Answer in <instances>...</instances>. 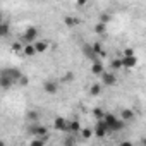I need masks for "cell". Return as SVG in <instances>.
<instances>
[{"label":"cell","mask_w":146,"mask_h":146,"mask_svg":"<svg viewBox=\"0 0 146 146\" xmlns=\"http://www.w3.org/2000/svg\"><path fill=\"white\" fill-rule=\"evenodd\" d=\"M23 72L17 67H4L0 70V86H2V90H9L14 84H19Z\"/></svg>","instance_id":"cell-1"},{"label":"cell","mask_w":146,"mask_h":146,"mask_svg":"<svg viewBox=\"0 0 146 146\" xmlns=\"http://www.w3.org/2000/svg\"><path fill=\"white\" fill-rule=\"evenodd\" d=\"M103 122L107 124L110 134H112V132H119V131L124 127V119H119V117H115L113 113H105Z\"/></svg>","instance_id":"cell-2"},{"label":"cell","mask_w":146,"mask_h":146,"mask_svg":"<svg viewBox=\"0 0 146 146\" xmlns=\"http://www.w3.org/2000/svg\"><path fill=\"white\" fill-rule=\"evenodd\" d=\"M36 38H38V29H36L35 26H29V28H26V31L23 33V36H21V41H23L24 45H28V43H33V41H36Z\"/></svg>","instance_id":"cell-3"},{"label":"cell","mask_w":146,"mask_h":146,"mask_svg":"<svg viewBox=\"0 0 146 146\" xmlns=\"http://www.w3.org/2000/svg\"><path fill=\"white\" fill-rule=\"evenodd\" d=\"M43 91H45L46 95H55V93L58 91V83H57L55 79H46L45 84H43Z\"/></svg>","instance_id":"cell-4"},{"label":"cell","mask_w":146,"mask_h":146,"mask_svg":"<svg viewBox=\"0 0 146 146\" xmlns=\"http://www.w3.org/2000/svg\"><path fill=\"white\" fill-rule=\"evenodd\" d=\"M53 127H55L57 131H62V132H69V120H67V119H64V117H55Z\"/></svg>","instance_id":"cell-5"},{"label":"cell","mask_w":146,"mask_h":146,"mask_svg":"<svg viewBox=\"0 0 146 146\" xmlns=\"http://www.w3.org/2000/svg\"><path fill=\"white\" fill-rule=\"evenodd\" d=\"M95 134H96V137H105L107 134H110V132H108L107 124L103 122V119L96 122V125H95Z\"/></svg>","instance_id":"cell-6"},{"label":"cell","mask_w":146,"mask_h":146,"mask_svg":"<svg viewBox=\"0 0 146 146\" xmlns=\"http://www.w3.org/2000/svg\"><path fill=\"white\" fill-rule=\"evenodd\" d=\"M137 65V57L136 55H124L122 57V67L125 69H132Z\"/></svg>","instance_id":"cell-7"},{"label":"cell","mask_w":146,"mask_h":146,"mask_svg":"<svg viewBox=\"0 0 146 146\" xmlns=\"http://www.w3.org/2000/svg\"><path fill=\"white\" fill-rule=\"evenodd\" d=\"M29 132H31L33 136H38V137H41V136H48V129H46L45 125H33V127L29 129Z\"/></svg>","instance_id":"cell-8"},{"label":"cell","mask_w":146,"mask_h":146,"mask_svg":"<svg viewBox=\"0 0 146 146\" xmlns=\"http://www.w3.org/2000/svg\"><path fill=\"white\" fill-rule=\"evenodd\" d=\"M102 81H103L105 86H113L117 83V78L113 74H110V72H103V74H102Z\"/></svg>","instance_id":"cell-9"},{"label":"cell","mask_w":146,"mask_h":146,"mask_svg":"<svg viewBox=\"0 0 146 146\" xmlns=\"http://www.w3.org/2000/svg\"><path fill=\"white\" fill-rule=\"evenodd\" d=\"M83 53L88 57V58H91V60H96V52H95V48H93V45H83Z\"/></svg>","instance_id":"cell-10"},{"label":"cell","mask_w":146,"mask_h":146,"mask_svg":"<svg viewBox=\"0 0 146 146\" xmlns=\"http://www.w3.org/2000/svg\"><path fill=\"white\" fill-rule=\"evenodd\" d=\"M91 72H93L95 76H102L103 72H105V70H103V64H102L100 60H95L93 65H91Z\"/></svg>","instance_id":"cell-11"},{"label":"cell","mask_w":146,"mask_h":146,"mask_svg":"<svg viewBox=\"0 0 146 146\" xmlns=\"http://www.w3.org/2000/svg\"><path fill=\"white\" fill-rule=\"evenodd\" d=\"M134 112L132 110H129V108H122V112H120V119H124V120H134Z\"/></svg>","instance_id":"cell-12"},{"label":"cell","mask_w":146,"mask_h":146,"mask_svg":"<svg viewBox=\"0 0 146 146\" xmlns=\"http://www.w3.org/2000/svg\"><path fill=\"white\" fill-rule=\"evenodd\" d=\"M35 48H36L38 53H43V52L48 50V41H36L35 43Z\"/></svg>","instance_id":"cell-13"},{"label":"cell","mask_w":146,"mask_h":146,"mask_svg":"<svg viewBox=\"0 0 146 146\" xmlns=\"http://www.w3.org/2000/svg\"><path fill=\"white\" fill-rule=\"evenodd\" d=\"M23 52L28 55V57H33L35 53H38L36 52V48H35V45H31V43H28V45H24V48H23Z\"/></svg>","instance_id":"cell-14"},{"label":"cell","mask_w":146,"mask_h":146,"mask_svg":"<svg viewBox=\"0 0 146 146\" xmlns=\"http://www.w3.org/2000/svg\"><path fill=\"white\" fill-rule=\"evenodd\" d=\"M69 132H81V125H79V122L78 120H72V122H69Z\"/></svg>","instance_id":"cell-15"},{"label":"cell","mask_w":146,"mask_h":146,"mask_svg":"<svg viewBox=\"0 0 146 146\" xmlns=\"http://www.w3.org/2000/svg\"><path fill=\"white\" fill-rule=\"evenodd\" d=\"M100 93H102V84H96V83H95V84L90 86V95H91V96H98Z\"/></svg>","instance_id":"cell-16"},{"label":"cell","mask_w":146,"mask_h":146,"mask_svg":"<svg viewBox=\"0 0 146 146\" xmlns=\"http://www.w3.org/2000/svg\"><path fill=\"white\" fill-rule=\"evenodd\" d=\"M65 26H69V28H72V26H78L79 24V19L78 17H65Z\"/></svg>","instance_id":"cell-17"},{"label":"cell","mask_w":146,"mask_h":146,"mask_svg":"<svg viewBox=\"0 0 146 146\" xmlns=\"http://www.w3.org/2000/svg\"><path fill=\"white\" fill-rule=\"evenodd\" d=\"M110 67H112L113 70L120 69V67H122V58H113V60L110 62Z\"/></svg>","instance_id":"cell-18"},{"label":"cell","mask_w":146,"mask_h":146,"mask_svg":"<svg viewBox=\"0 0 146 146\" xmlns=\"http://www.w3.org/2000/svg\"><path fill=\"white\" fill-rule=\"evenodd\" d=\"M9 35V26H7V23H2V24H0V36H7Z\"/></svg>","instance_id":"cell-19"},{"label":"cell","mask_w":146,"mask_h":146,"mask_svg":"<svg viewBox=\"0 0 146 146\" xmlns=\"http://www.w3.org/2000/svg\"><path fill=\"white\" fill-rule=\"evenodd\" d=\"M105 31V23H98L96 26H95V33H98V35H102Z\"/></svg>","instance_id":"cell-20"},{"label":"cell","mask_w":146,"mask_h":146,"mask_svg":"<svg viewBox=\"0 0 146 146\" xmlns=\"http://www.w3.org/2000/svg\"><path fill=\"white\" fill-rule=\"evenodd\" d=\"M93 113H95V117H96V119H98V120H102V119H103V117H105V113H103V112H102V110H100V108H96V110H95V112H93Z\"/></svg>","instance_id":"cell-21"},{"label":"cell","mask_w":146,"mask_h":146,"mask_svg":"<svg viewBox=\"0 0 146 146\" xmlns=\"http://www.w3.org/2000/svg\"><path fill=\"white\" fill-rule=\"evenodd\" d=\"M81 132H83V136H84L86 139H90V137L93 136V131H91V129H83Z\"/></svg>","instance_id":"cell-22"},{"label":"cell","mask_w":146,"mask_h":146,"mask_svg":"<svg viewBox=\"0 0 146 146\" xmlns=\"http://www.w3.org/2000/svg\"><path fill=\"white\" fill-rule=\"evenodd\" d=\"M72 79H74V74H72V72H67L64 76V81H72Z\"/></svg>","instance_id":"cell-23"},{"label":"cell","mask_w":146,"mask_h":146,"mask_svg":"<svg viewBox=\"0 0 146 146\" xmlns=\"http://www.w3.org/2000/svg\"><path fill=\"white\" fill-rule=\"evenodd\" d=\"M93 48H95V52H96V53H103V50H102V45H100V43H95V45H93Z\"/></svg>","instance_id":"cell-24"},{"label":"cell","mask_w":146,"mask_h":146,"mask_svg":"<svg viewBox=\"0 0 146 146\" xmlns=\"http://www.w3.org/2000/svg\"><path fill=\"white\" fill-rule=\"evenodd\" d=\"M28 119H29V120H36V119H38V113H36V112H29V113H28Z\"/></svg>","instance_id":"cell-25"},{"label":"cell","mask_w":146,"mask_h":146,"mask_svg":"<svg viewBox=\"0 0 146 146\" xmlns=\"http://www.w3.org/2000/svg\"><path fill=\"white\" fill-rule=\"evenodd\" d=\"M108 21H110V16H108V14H103V16H102V19H100V23H105V24H107Z\"/></svg>","instance_id":"cell-26"},{"label":"cell","mask_w":146,"mask_h":146,"mask_svg":"<svg viewBox=\"0 0 146 146\" xmlns=\"http://www.w3.org/2000/svg\"><path fill=\"white\" fill-rule=\"evenodd\" d=\"M28 83H29V79H28L26 76H23V78H21V81H19V84H21V86H26Z\"/></svg>","instance_id":"cell-27"},{"label":"cell","mask_w":146,"mask_h":146,"mask_svg":"<svg viewBox=\"0 0 146 146\" xmlns=\"http://www.w3.org/2000/svg\"><path fill=\"white\" fill-rule=\"evenodd\" d=\"M21 48H24V46H21V43H14V45H12V50H14V52H19Z\"/></svg>","instance_id":"cell-28"},{"label":"cell","mask_w":146,"mask_h":146,"mask_svg":"<svg viewBox=\"0 0 146 146\" xmlns=\"http://www.w3.org/2000/svg\"><path fill=\"white\" fill-rule=\"evenodd\" d=\"M124 55H134L132 48H125V50H124Z\"/></svg>","instance_id":"cell-29"},{"label":"cell","mask_w":146,"mask_h":146,"mask_svg":"<svg viewBox=\"0 0 146 146\" xmlns=\"http://www.w3.org/2000/svg\"><path fill=\"white\" fill-rule=\"evenodd\" d=\"M86 4V0H78V5H84Z\"/></svg>","instance_id":"cell-30"},{"label":"cell","mask_w":146,"mask_h":146,"mask_svg":"<svg viewBox=\"0 0 146 146\" xmlns=\"http://www.w3.org/2000/svg\"><path fill=\"white\" fill-rule=\"evenodd\" d=\"M141 143H143V144H146V139H143V141H141Z\"/></svg>","instance_id":"cell-31"}]
</instances>
